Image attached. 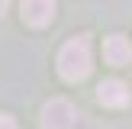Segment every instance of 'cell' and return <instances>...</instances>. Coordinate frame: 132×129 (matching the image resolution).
<instances>
[{
	"label": "cell",
	"instance_id": "cell-1",
	"mask_svg": "<svg viewBox=\"0 0 132 129\" xmlns=\"http://www.w3.org/2000/svg\"><path fill=\"white\" fill-rule=\"evenodd\" d=\"M94 68V55H90V39L87 36H74L61 52H58V74L64 81L77 84L90 74Z\"/></svg>",
	"mask_w": 132,
	"mask_h": 129
},
{
	"label": "cell",
	"instance_id": "cell-2",
	"mask_svg": "<svg viewBox=\"0 0 132 129\" xmlns=\"http://www.w3.org/2000/svg\"><path fill=\"white\" fill-rule=\"evenodd\" d=\"M74 123H77V107L71 100L55 97L42 107V129H71Z\"/></svg>",
	"mask_w": 132,
	"mask_h": 129
},
{
	"label": "cell",
	"instance_id": "cell-3",
	"mask_svg": "<svg viewBox=\"0 0 132 129\" xmlns=\"http://www.w3.org/2000/svg\"><path fill=\"white\" fill-rule=\"evenodd\" d=\"M19 13H23L26 26L42 29V26H48L52 16H55V0H23V3H19Z\"/></svg>",
	"mask_w": 132,
	"mask_h": 129
},
{
	"label": "cell",
	"instance_id": "cell-4",
	"mask_svg": "<svg viewBox=\"0 0 132 129\" xmlns=\"http://www.w3.org/2000/svg\"><path fill=\"white\" fill-rule=\"evenodd\" d=\"M97 100L103 103V107H110V110H119V107H129V87L122 81H116V77H106V81L97 87Z\"/></svg>",
	"mask_w": 132,
	"mask_h": 129
},
{
	"label": "cell",
	"instance_id": "cell-5",
	"mask_svg": "<svg viewBox=\"0 0 132 129\" xmlns=\"http://www.w3.org/2000/svg\"><path fill=\"white\" fill-rule=\"evenodd\" d=\"M103 58H106L110 64H116V68H122V64L132 61V45L126 36H110L106 42H103Z\"/></svg>",
	"mask_w": 132,
	"mask_h": 129
},
{
	"label": "cell",
	"instance_id": "cell-6",
	"mask_svg": "<svg viewBox=\"0 0 132 129\" xmlns=\"http://www.w3.org/2000/svg\"><path fill=\"white\" fill-rule=\"evenodd\" d=\"M0 129H16V123H13L10 116H0Z\"/></svg>",
	"mask_w": 132,
	"mask_h": 129
},
{
	"label": "cell",
	"instance_id": "cell-7",
	"mask_svg": "<svg viewBox=\"0 0 132 129\" xmlns=\"http://www.w3.org/2000/svg\"><path fill=\"white\" fill-rule=\"evenodd\" d=\"M6 6H10V0H0V16L6 13Z\"/></svg>",
	"mask_w": 132,
	"mask_h": 129
}]
</instances>
